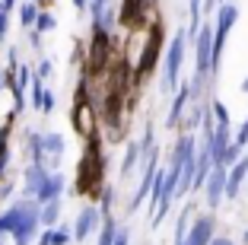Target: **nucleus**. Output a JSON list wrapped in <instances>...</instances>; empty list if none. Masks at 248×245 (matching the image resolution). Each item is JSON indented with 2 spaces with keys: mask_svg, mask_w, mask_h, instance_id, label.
<instances>
[{
  "mask_svg": "<svg viewBox=\"0 0 248 245\" xmlns=\"http://www.w3.org/2000/svg\"><path fill=\"white\" fill-rule=\"evenodd\" d=\"M235 19H239V7L235 3H223L217 10V22H213V73L219 70V58H223V48H226V38L232 32Z\"/></svg>",
  "mask_w": 248,
  "mask_h": 245,
  "instance_id": "obj_1",
  "label": "nucleus"
},
{
  "mask_svg": "<svg viewBox=\"0 0 248 245\" xmlns=\"http://www.w3.org/2000/svg\"><path fill=\"white\" fill-rule=\"evenodd\" d=\"M188 29H178L172 45H169V54H166V80H162V86L172 89L178 83V73H182V64H185V51H188Z\"/></svg>",
  "mask_w": 248,
  "mask_h": 245,
  "instance_id": "obj_2",
  "label": "nucleus"
},
{
  "mask_svg": "<svg viewBox=\"0 0 248 245\" xmlns=\"http://www.w3.org/2000/svg\"><path fill=\"white\" fill-rule=\"evenodd\" d=\"M197 73H213V26H201L197 32Z\"/></svg>",
  "mask_w": 248,
  "mask_h": 245,
  "instance_id": "obj_3",
  "label": "nucleus"
},
{
  "mask_svg": "<svg viewBox=\"0 0 248 245\" xmlns=\"http://www.w3.org/2000/svg\"><path fill=\"white\" fill-rule=\"evenodd\" d=\"M213 229H217L213 216H201V220H194V223H191V229H188L185 245H210L213 242Z\"/></svg>",
  "mask_w": 248,
  "mask_h": 245,
  "instance_id": "obj_4",
  "label": "nucleus"
},
{
  "mask_svg": "<svg viewBox=\"0 0 248 245\" xmlns=\"http://www.w3.org/2000/svg\"><path fill=\"white\" fill-rule=\"evenodd\" d=\"M226 172L229 169H219V166H213V172H210V179H207V204L210 207H219V201L226 197Z\"/></svg>",
  "mask_w": 248,
  "mask_h": 245,
  "instance_id": "obj_5",
  "label": "nucleus"
},
{
  "mask_svg": "<svg viewBox=\"0 0 248 245\" xmlns=\"http://www.w3.org/2000/svg\"><path fill=\"white\" fill-rule=\"evenodd\" d=\"M99 220H102V213L95 207H83V213L77 216V226H73V239H77V242H86V239L93 236V229L99 226Z\"/></svg>",
  "mask_w": 248,
  "mask_h": 245,
  "instance_id": "obj_6",
  "label": "nucleus"
},
{
  "mask_svg": "<svg viewBox=\"0 0 248 245\" xmlns=\"http://www.w3.org/2000/svg\"><path fill=\"white\" fill-rule=\"evenodd\" d=\"M245 175H248V159H239L235 166H229V172H226V197H229V201L239 195V188H242V181H245Z\"/></svg>",
  "mask_w": 248,
  "mask_h": 245,
  "instance_id": "obj_7",
  "label": "nucleus"
},
{
  "mask_svg": "<svg viewBox=\"0 0 248 245\" xmlns=\"http://www.w3.org/2000/svg\"><path fill=\"white\" fill-rule=\"evenodd\" d=\"M61 191H64V175H48V179L42 181V188H38L35 201H42V204L61 201Z\"/></svg>",
  "mask_w": 248,
  "mask_h": 245,
  "instance_id": "obj_8",
  "label": "nucleus"
},
{
  "mask_svg": "<svg viewBox=\"0 0 248 245\" xmlns=\"http://www.w3.org/2000/svg\"><path fill=\"white\" fill-rule=\"evenodd\" d=\"M188 102H191V83L178 89L175 102H172V108H169V128H175V121H182V112H185V105H188Z\"/></svg>",
  "mask_w": 248,
  "mask_h": 245,
  "instance_id": "obj_9",
  "label": "nucleus"
},
{
  "mask_svg": "<svg viewBox=\"0 0 248 245\" xmlns=\"http://www.w3.org/2000/svg\"><path fill=\"white\" fill-rule=\"evenodd\" d=\"M156 48H159V29H153V35H150V45H146V51H143V58H140V77H143L146 70H153V61H156Z\"/></svg>",
  "mask_w": 248,
  "mask_h": 245,
  "instance_id": "obj_10",
  "label": "nucleus"
},
{
  "mask_svg": "<svg viewBox=\"0 0 248 245\" xmlns=\"http://www.w3.org/2000/svg\"><path fill=\"white\" fill-rule=\"evenodd\" d=\"M45 179H48V169H42V166H29V169H26V195L35 197Z\"/></svg>",
  "mask_w": 248,
  "mask_h": 245,
  "instance_id": "obj_11",
  "label": "nucleus"
},
{
  "mask_svg": "<svg viewBox=\"0 0 248 245\" xmlns=\"http://www.w3.org/2000/svg\"><path fill=\"white\" fill-rule=\"evenodd\" d=\"M16 223H19V204H13L7 213H0V236H7V232L13 236Z\"/></svg>",
  "mask_w": 248,
  "mask_h": 245,
  "instance_id": "obj_12",
  "label": "nucleus"
},
{
  "mask_svg": "<svg viewBox=\"0 0 248 245\" xmlns=\"http://www.w3.org/2000/svg\"><path fill=\"white\" fill-rule=\"evenodd\" d=\"M140 159H143V156H140V144H134V140H131V144H127V153H124V163H121V175L134 172V166H137Z\"/></svg>",
  "mask_w": 248,
  "mask_h": 245,
  "instance_id": "obj_13",
  "label": "nucleus"
},
{
  "mask_svg": "<svg viewBox=\"0 0 248 245\" xmlns=\"http://www.w3.org/2000/svg\"><path fill=\"white\" fill-rule=\"evenodd\" d=\"M67 232L64 229H45V232H38V245H67Z\"/></svg>",
  "mask_w": 248,
  "mask_h": 245,
  "instance_id": "obj_14",
  "label": "nucleus"
},
{
  "mask_svg": "<svg viewBox=\"0 0 248 245\" xmlns=\"http://www.w3.org/2000/svg\"><path fill=\"white\" fill-rule=\"evenodd\" d=\"M58 213H61V201H48L42 207V213H38V220H42L45 226H54L58 223Z\"/></svg>",
  "mask_w": 248,
  "mask_h": 245,
  "instance_id": "obj_15",
  "label": "nucleus"
},
{
  "mask_svg": "<svg viewBox=\"0 0 248 245\" xmlns=\"http://www.w3.org/2000/svg\"><path fill=\"white\" fill-rule=\"evenodd\" d=\"M35 19H38V7H35V3H22V7H19V22H22V26H32Z\"/></svg>",
  "mask_w": 248,
  "mask_h": 245,
  "instance_id": "obj_16",
  "label": "nucleus"
},
{
  "mask_svg": "<svg viewBox=\"0 0 248 245\" xmlns=\"http://www.w3.org/2000/svg\"><path fill=\"white\" fill-rule=\"evenodd\" d=\"M115 239H118V226L111 223V220H105V229H102V236H99V245H115Z\"/></svg>",
  "mask_w": 248,
  "mask_h": 245,
  "instance_id": "obj_17",
  "label": "nucleus"
},
{
  "mask_svg": "<svg viewBox=\"0 0 248 245\" xmlns=\"http://www.w3.org/2000/svg\"><path fill=\"white\" fill-rule=\"evenodd\" d=\"M232 144L239 147V150H245V147H248V118H245V121H242V128L235 131V137H232Z\"/></svg>",
  "mask_w": 248,
  "mask_h": 245,
  "instance_id": "obj_18",
  "label": "nucleus"
},
{
  "mask_svg": "<svg viewBox=\"0 0 248 245\" xmlns=\"http://www.w3.org/2000/svg\"><path fill=\"white\" fill-rule=\"evenodd\" d=\"M213 115H217V124H229V108L223 105V102H213Z\"/></svg>",
  "mask_w": 248,
  "mask_h": 245,
  "instance_id": "obj_19",
  "label": "nucleus"
},
{
  "mask_svg": "<svg viewBox=\"0 0 248 245\" xmlns=\"http://www.w3.org/2000/svg\"><path fill=\"white\" fill-rule=\"evenodd\" d=\"M35 26H38V32H51V29H54V16H48V13H38Z\"/></svg>",
  "mask_w": 248,
  "mask_h": 245,
  "instance_id": "obj_20",
  "label": "nucleus"
},
{
  "mask_svg": "<svg viewBox=\"0 0 248 245\" xmlns=\"http://www.w3.org/2000/svg\"><path fill=\"white\" fill-rule=\"evenodd\" d=\"M7 26H10V16H7V7L0 3V42L7 38Z\"/></svg>",
  "mask_w": 248,
  "mask_h": 245,
  "instance_id": "obj_21",
  "label": "nucleus"
},
{
  "mask_svg": "<svg viewBox=\"0 0 248 245\" xmlns=\"http://www.w3.org/2000/svg\"><path fill=\"white\" fill-rule=\"evenodd\" d=\"M51 108H54V96H51V93H45V99H42V112H45V115H51Z\"/></svg>",
  "mask_w": 248,
  "mask_h": 245,
  "instance_id": "obj_22",
  "label": "nucleus"
},
{
  "mask_svg": "<svg viewBox=\"0 0 248 245\" xmlns=\"http://www.w3.org/2000/svg\"><path fill=\"white\" fill-rule=\"evenodd\" d=\"M48 73H51V61H42V67H38V80L48 77Z\"/></svg>",
  "mask_w": 248,
  "mask_h": 245,
  "instance_id": "obj_23",
  "label": "nucleus"
},
{
  "mask_svg": "<svg viewBox=\"0 0 248 245\" xmlns=\"http://www.w3.org/2000/svg\"><path fill=\"white\" fill-rule=\"evenodd\" d=\"M115 245H127V229H118V239H115Z\"/></svg>",
  "mask_w": 248,
  "mask_h": 245,
  "instance_id": "obj_24",
  "label": "nucleus"
},
{
  "mask_svg": "<svg viewBox=\"0 0 248 245\" xmlns=\"http://www.w3.org/2000/svg\"><path fill=\"white\" fill-rule=\"evenodd\" d=\"M210 245H235V242H229V239H213Z\"/></svg>",
  "mask_w": 248,
  "mask_h": 245,
  "instance_id": "obj_25",
  "label": "nucleus"
},
{
  "mask_svg": "<svg viewBox=\"0 0 248 245\" xmlns=\"http://www.w3.org/2000/svg\"><path fill=\"white\" fill-rule=\"evenodd\" d=\"M242 93H248V77H245V80H242Z\"/></svg>",
  "mask_w": 248,
  "mask_h": 245,
  "instance_id": "obj_26",
  "label": "nucleus"
},
{
  "mask_svg": "<svg viewBox=\"0 0 248 245\" xmlns=\"http://www.w3.org/2000/svg\"><path fill=\"white\" fill-rule=\"evenodd\" d=\"M0 3H3V7H7V10H10V7H13V0H0Z\"/></svg>",
  "mask_w": 248,
  "mask_h": 245,
  "instance_id": "obj_27",
  "label": "nucleus"
},
{
  "mask_svg": "<svg viewBox=\"0 0 248 245\" xmlns=\"http://www.w3.org/2000/svg\"><path fill=\"white\" fill-rule=\"evenodd\" d=\"M245 245H248V232H245Z\"/></svg>",
  "mask_w": 248,
  "mask_h": 245,
  "instance_id": "obj_28",
  "label": "nucleus"
},
{
  "mask_svg": "<svg viewBox=\"0 0 248 245\" xmlns=\"http://www.w3.org/2000/svg\"><path fill=\"white\" fill-rule=\"evenodd\" d=\"M0 86H3V77H0Z\"/></svg>",
  "mask_w": 248,
  "mask_h": 245,
  "instance_id": "obj_29",
  "label": "nucleus"
},
{
  "mask_svg": "<svg viewBox=\"0 0 248 245\" xmlns=\"http://www.w3.org/2000/svg\"><path fill=\"white\" fill-rule=\"evenodd\" d=\"M0 245H7V242H3V239H0Z\"/></svg>",
  "mask_w": 248,
  "mask_h": 245,
  "instance_id": "obj_30",
  "label": "nucleus"
}]
</instances>
